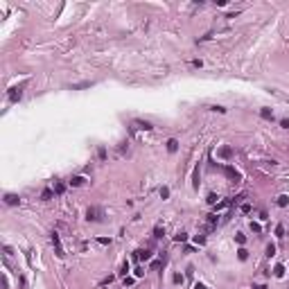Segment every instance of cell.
Listing matches in <instances>:
<instances>
[{"label":"cell","instance_id":"5b68a950","mask_svg":"<svg viewBox=\"0 0 289 289\" xmlns=\"http://www.w3.org/2000/svg\"><path fill=\"white\" fill-rule=\"evenodd\" d=\"M18 201H21V199H18L16 194H5V203H7V206H18Z\"/></svg>","mask_w":289,"mask_h":289},{"label":"cell","instance_id":"30bf717a","mask_svg":"<svg viewBox=\"0 0 289 289\" xmlns=\"http://www.w3.org/2000/svg\"><path fill=\"white\" fill-rule=\"evenodd\" d=\"M133 124H136L138 129H145V131H149V129H151V124H149V122H140V120H136Z\"/></svg>","mask_w":289,"mask_h":289},{"label":"cell","instance_id":"ffe728a7","mask_svg":"<svg viewBox=\"0 0 289 289\" xmlns=\"http://www.w3.org/2000/svg\"><path fill=\"white\" fill-rule=\"evenodd\" d=\"M194 244H206V237H203V235H196V237H194Z\"/></svg>","mask_w":289,"mask_h":289},{"label":"cell","instance_id":"cb8c5ba5","mask_svg":"<svg viewBox=\"0 0 289 289\" xmlns=\"http://www.w3.org/2000/svg\"><path fill=\"white\" fill-rule=\"evenodd\" d=\"M194 188H199V167L194 169Z\"/></svg>","mask_w":289,"mask_h":289},{"label":"cell","instance_id":"f546056e","mask_svg":"<svg viewBox=\"0 0 289 289\" xmlns=\"http://www.w3.org/2000/svg\"><path fill=\"white\" fill-rule=\"evenodd\" d=\"M194 289H206V287H203L201 282H196V285H194Z\"/></svg>","mask_w":289,"mask_h":289},{"label":"cell","instance_id":"e0dca14e","mask_svg":"<svg viewBox=\"0 0 289 289\" xmlns=\"http://www.w3.org/2000/svg\"><path fill=\"white\" fill-rule=\"evenodd\" d=\"M217 199H219L217 194H208V203H212V206H217Z\"/></svg>","mask_w":289,"mask_h":289},{"label":"cell","instance_id":"484cf974","mask_svg":"<svg viewBox=\"0 0 289 289\" xmlns=\"http://www.w3.org/2000/svg\"><path fill=\"white\" fill-rule=\"evenodd\" d=\"M154 235H156V237H163V228H161V226L154 228Z\"/></svg>","mask_w":289,"mask_h":289},{"label":"cell","instance_id":"603a6c76","mask_svg":"<svg viewBox=\"0 0 289 289\" xmlns=\"http://www.w3.org/2000/svg\"><path fill=\"white\" fill-rule=\"evenodd\" d=\"M161 196L167 199V196H169V188H161Z\"/></svg>","mask_w":289,"mask_h":289},{"label":"cell","instance_id":"ac0fdd59","mask_svg":"<svg viewBox=\"0 0 289 289\" xmlns=\"http://www.w3.org/2000/svg\"><path fill=\"white\" fill-rule=\"evenodd\" d=\"M52 194H54V190H45V192H43V201H48V199H52Z\"/></svg>","mask_w":289,"mask_h":289},{"label":"cell","instance_id":"7402d4cb","mask_svg":"<svg viewBox=\"0 0 289 289\" xmlns=\"http://www.w3.org/2000/svg\"><path fill=\"white\" fill-rule=\"evenodd\" d=\"M267 255H276V246H273V244L267 246Z\"/></svg>","mask_w":289,"mask_h":289},{"label":"cell","instance_id":"6da1fadb","mask_svg":"<svg viewBox=\"0 0 289 289\" xmlns=\"http://www.w3.org/2000/svg\"><path fill=\"white\" fill-rule=\"evenodd\" d=\"M86 219H88V222H102V219H104V210H102V208H97V206L88 208Z\"/></svg>","mask_w":289,"mask_h":289},{"label":"cell","instance_id":"4dcf8cb0","mask_svg":"<svg viewBox=\"0 0 289 289\" xmlns=\"http://www.w3.org/2000/svg\"><path fill=\"white\" fill-rule=\"evenodd\" d=\"M253 289H267V287H264V285H255Z\"/></svg>","mask_w":289,"mask_h":289},{"label":"cell","instance_id":"ba28073f","mask_svg":"<svg viewBox=\"0 0 289 289\" xmlns=\"http://www.w3.org/2000/svg\"><path fill=\"white\" fill-rule=\"evenodd\" d=\"M273 273H276V278H282V276H285V267H282V264H276Z\"/></svg>","mask_w":289,"mask_h":289},{"label":"cell","instance_id":"3957f363","mask_svg":"<svg viewBox=\"0 0 289 289\" xmlns=\"http://www.w3.org/2000/svg\"><path fill=\"white\" fill-rule=\"evenodd\" d=\"M224 172H226V176H228L230 181H235V183L239 181V172H237L235 167H230V165H226V167H224Z\"/></svg>","mask_w":289,"mask_h":289},{"label":"cell","instance_id":"7c38bea8","mask_svg":"<svg viewBox=\"0 0 289 289\" xmlns=\"http://www.w3.org/2000/svg\"><path fill=\"white\" fill-rule=\"evenodd\" d=\"M176 147H179V142L172 138V140H167V151H176Z\"/></svg>","mask_w":289,"mask_h":289},{"label":"cell","instance_id":"9c48e42d","mask_svg":"<svg viewBox=\"0 0 289 289\" xmlns=\"http://www.w3.org/2000/svg\"><path fill=\"white\" fill-rule=\"evenodd\" d=\"M287 203H289V196H287V194H280V196H278V206H280V208H285Z\"/></svg>","mask_w":289,"mask_h":289},{"label":"cell","instance_id":"4316f807","mask_svg":"<svg viewBox=\"0 0 289 289\" xmlns=\"http://www.w3.org/2000/svg\"><path fill=\"white\" fill-rule=\"evenodd\" d=\"M251 228H253L255 233H260V230H262V226H260V224H255V222H251Z\"/></svg>","mask_w":289,"mask_h":289},{"label":"cell","instance_id":"44dd1931","mask_svg":"<svg viewBox=\"0 0 289 289\" xmlns=\"http://www.w3.org/2000/svg\"><path fill=\"white\" fill-rule=\"evenodd\" d=\"M235 239H237V244H244V242H246V237H244L242 233H237V235H235Z\"/></svg>","mask_w":289,"mask_h":289},{"label":"cell","instance_id":"d6986e66","mask_svg":"<svg viewBox=\"0 0 289 289\" xmlns=\"http://www.w3.org/2000/svg\"><path fill=\"white\" fill-rule=\"evenodd\" d=\"M276 235L282 237V235H285V226H276Z\"/></svg>","mask_w":289,"mask_h":289},{"label":"cell","instance_id":"8992f818","mask_svg":"<svg viewBox=\"0 0 289 289\" xmlns=\"http://www.w3.org/2000/svg\"><path fill=\"white\" fill-rule=\"evenodd\" d=\"M217 156H222V158H230V156H233V149H230V147H222V149L217 151Z\"/></svg>","mask_w":289,"mask_h":289},{"label":"cell","instance_id":"2e32d148","mask_svg":"<svg viewBox=\"0 0 289 289\" xmlns=\"http://www.w3.org/2000/svg\"><path fill=\"white\" fill-rule=\"evenodd\" d=\"M70 183H72V185H81V183H84V176H75Z\"/></svg>","mask_w":289,"mask_h":289},{"label":"cell","instance_id":"d4e9b609","mask_svg":"<svg viewBox=\"0 0 289 289\" xmlns=\"http://www.w3.org/2000/svg\"><path fill=\"white\" fill-rule=\"evenodd\" d=\"M174 282H176V285H183V276L176 273V276H174Z\"/></svg>","mask_w":289,"mask_h":289},{"label":"cell","instance_id":"277c9868","mask_svg":"<svg viewBox=\"0 0 289 289\" xmlns=\"http://www.w3.org/2000/svg\"><path fill=\"white\" fill-rule=\"evenodd\" d=\"M21 97H23V91L21 88H11L9 91V102H18Z\"/></svg>","mask_w":289,"mask_h":289},{"label":"cell","instance_id":"83f0119b","mask_svg":"<svg viewBox=\"0 0 289 289\" xmlns=\"http://www.w3.org/2000/svg\"><path fill=\"white\" fill-rule=\"evenodd\" d=\"M97 242H99V244H111V239H108V237H99Z\"/></svg>","mask_w":289,"mask_h":289},{"label":"cell","instance_id":"52a82bcc","mask_svg":"<svg viewBox=\"0 0 289 289\" xmlns=\"http://www.w3.org/2000/svg\"><path fill=\"white\" fill-rule=\"evenodd\" d=\"M149 257H151L149 251H136V260H140V262H142V260H149Z\"/></svg>","mask_w":289,"mask_h":289},{"label":"cell","instance_id":"7a4b0ae2","mask_svg":"<svg viewBox=\"0 0 289 289\" xmlns=\"http://www.w3.org/2000/svg\"><path fill=\"white\" fill-rule=\"evenodd\" d=\"M52 246H54V253H57L59 257L65 255L63 249H61V239H59V235H57V233H52Z\"/></svg>","mask_w":289,"mask_h":289},{"label":"cell","instance_id":"f1b7e54d","mask_svg":"<svg viewBox=\"0 0 289 289\" xmlns=\"http://www.w3.org/2000/svg\"><path fill=\"white\" fill-rule=\"evenodd\" d=\"M280 124H282V127H285V129H289V120H282Z\"/></svg>","mask_w":289,"mask_h":289},{"label":"cell","instance_id":"4fadbf2b","mask_svg":"<svg viewBox=\"0 0 289 289\" xmlns=\"http://www.w3.org/2000/svg\"><path fill=\"white\" fill-rule=\"evenodd\" d=\"M63 190H65L63 183H54V194H63Z\"/></svg>","mask_w":289,"mask_h":289},{"label":"cell","instance_id":"5bb4252c","mask_svg":"<svg viewBox=\"0 0 289 289\" xmlns=\"http://www.w3.org/2000/svg\"><path fill=\"white\" fill-rule=\"evenodd\" d=\"M174 239H176V242H185V239H188V235H185V233H176V235H174Z\"/></svg>","mask_w":289,"mask_h":289},{"label":"cell","instance_id":"9a60e30c","mask_svg":"<svg viewBox=\"0 0 289 289\" xmlns=\"http://www.w3.org/2000/svg\"><path fill=\"white\" fill-rule=\"evenodd\" d=\"M237 257H239V260H246V257H249L246 249H239V251H237Z\"/></svg>","mask_w":289,"mask_h":289},{"label":"cell","instance_id":"8fae6325","mask_svg":"<svg viewBox=\"0 0 289 289\" xmlns=\"http://www.w3.org/2000/svg\"><path fill=\"white\" fill-rule=\"evenodd\" d=\"M260 115H262L264 120H273V113H271L269 108H262V111H260Z\"/></svg>","mask_w":289,"mask_h":289}]
</instances>
